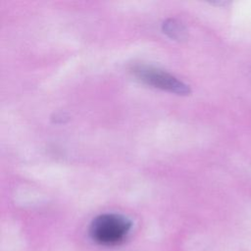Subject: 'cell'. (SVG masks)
Listing matches in <instances>:
<instances>
[{"mask_svg": "<svg viewBox=\"0 0 251 251\" xmlns=\"http://www.w3.org/2000/svg\"><path fill=\"white\" fill-rule=\"evenodd\" d=\"M131 227L128 219L118 214H103L96 217L89 228L90 236L102 245H115L124 240Z\"/></svg>", "mask_w": 251, "mask_h": 251, "instance_id": "1", "label": "cell"}, {"mask_svg": "<svg viewBox=\"0 0 251 251\" xmlns=\"http://www.w3.org/2000/svg\"><path fill=\"white\" fill-rule=\"evenodd\" d=\"M131 71L139 79L155 87L177 94H187L190 92V88L187 84L177 79L173 75L155 67L135 65L132 67Z\"/></svg>", "mask_w": 251, "mask_h": 251, "instance_id": "2", "label": "cell"}]
</instances>
